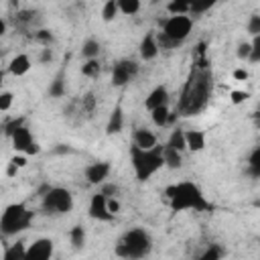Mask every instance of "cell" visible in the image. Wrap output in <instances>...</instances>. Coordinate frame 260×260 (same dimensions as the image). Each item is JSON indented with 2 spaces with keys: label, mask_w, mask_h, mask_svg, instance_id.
Segmentation results:
<instances>
[{
  "label": "cell",
  "mask_w": 260,
  "mask_h": 260,
  "mask_svg": "<svg viewBox=\"0 0 260 260\" xmlns=\"http://www.w3.org/2000/svg\"><path fill=\"white\" fill-rule=\"evenodd\" d=\"M211 89H213V73H211V69L193 65V69H191V73L187 77V83L183 87L181 100L177 104V114H181V116L199 114L207 106Z\"/></svg>",
  "instance_id": "6da1fadb"
},
{
  "label": "cell",
  "mask_w": 260,
  "mask_h": 260,
  "mask_svg": "<svg viewBox=\"0 0 260 260\" xmlns=\"http://www.w3.org/2000/svg\"><path fill=\"white\" fill-rule=\"evenodd\" d=\"M165 195L169 197V203H171L173 211H185V209L207 211V209H211V205L205 199V195L201 193V189L195 183H189V181L167 187Z\"/></svg>",
  "instance_id": "7a4b0ae2"
},
{
  "label": "cell",
  "mask_w": 260,
  "mask_h": 260,
  "mask_svg": "<svg viewBox=\"0 0 260 260\" xmlns=\"http://www.w3.org/2000/svg\"><path fill=\"white\" fill-rule=\"evenodd\" d=\"M150 250H152L150 234L142 228H134L118 240V244L114 248V254L118 258H124V260H140V258L148 256Z\"/></svg>",
  "instance_id": "3957f363"
},
{
  "label": "cell",
  "mask_w": 260,
  "mask_h": 260,
  "mask_svg": "<svg viewBox=\"0 0 260 260\" xmlns=\"http://www.w3.org/2000/svg\"><path fill=\"white\" fill-rule=\"evenodd\" d=\"M130 160H132L136 179L138 181H146L158 169L165 167V162H162V146H154V148H148V150H142L138 146H130Z\"/></svg>",
  "instance_id": "277c9868"
},
{
  "label": "cell",
  "mask_w": 260,
  "mask_h": 260,
  "mask_svg": "<svg viewBox=\"0 0 260 260\" xmlns=\"http://www.w3.org/2000/svg\"><path fill=\"white\" fill-rule=\"evenodd\" d=\"M30 221H32V211L24 203H10L0 215V234L16 236L18 232L26 230Z\"/></svg>",
  "instance_id": "5b68a950"
},
{
  "label": "cell",
  "mask_w": 260,
  "mask_h": 260,
  "mask_svg": "<svg viewBox=\"0 0 260 260\" xmlns=\"http://www.w3.org/2000/svg\"><path fill=\"white\" fill-rule=\"evenodd\" d=\"M41 209L47 215H65L73 209V195L65 187H51L41 199Z\"/></svg>",
  "instance_id": "8992f818"
},
{
  "label": "cell",
  "mask_w": 260,
  "mask_h": 260,
  "mask_svg": "<svg viewBox=\"0 0 260 260\" xmlns=\"http://www.w3.org/2000/svg\"><path fill=\"white\" fill-rule=\"evenodd\" d=\"M191 28H193V20L187 16V14H181V16H171L162 22V37H167L171 43L175 45H181L189 35H191Z\"/></svg>",
  "instance_id": "52a82bcc"
},
{
  "label": "cell",
  "mask_w": 260,
  "mask_h": 260,
  "mask_svg": "<svg viewBox=\"0 0 260 260\" xmlns=\"http://www.w3.org/2000/svg\"><path fill=\"white\" fill-rule=\"evenodd\" d=\"M138 73V61L134 59H120L114 63L112 67V83L116 87H122L126 83H130Z\"/></svg>",
  "instance_id": "ba28073f"
},
{
  "label": "cell",
  "mask_w": 260,
  "mask_h": 260,
  "mask_svg": "<svg viewBox=\"0 0 260 260\" xmlns=\"http://www.w3.org/2000/svg\"><path fill=\"white\" fill-rule=\"evenodd\" d=\"M53 256V240L39 238L24 250V260H51Z\"/></svg>",
  "instance_id": "9c48e42d"
},
{
  "label": "cell",
  "mask_w": 260,
  "mask_h": 260,
  "mask_svg": "<svg viewBox=\"0 0 260 260\" xmlns=\"http://www.w3.org/2000/svg\"><path fill=\"white\" fill-rule=\"evenodd\" d=\"M89 217L98 221H112L114 215L108 211V199L102 193H95L89 199Z\"/></svg>",
  "instance_id": "30bf717a"
},
{
  "label": "cell",
  "mask_w": 260,
  "mask_h": 260,
  "mask_svg": "<svg viewBox=\"0 0 260 260\" xmlns=\"http://www.w3.org/2000/svg\"><path fill=\"white\" fill-rule=\"evenodd\" d=\"M83 175H85L87 183H91V185H100V183H104V181L108 179V175H110V162H106V160L91 162V165L85 167Z\"/></svg>",
  "instance_id": "8fae6325"
},
{
  "label": "cell",
  "mask_w": 260,
  "mask_h": 260,
  "mask_svg": "<svg viewBox=\"0 0 260 260\" xmlns=\"http://www.w3.org/2000/svg\"><path fill=\"white\" fill-rule=\"evenodd\" d=\"M169 104V89L165 87V85H156L150 93H148V98L144 100V106L152 112L154 108H160V106H167Z\"/></svg>",
  "instance_id": "7c38bea8"
},
{
  "label": "cell",
  "mask_w": 260,
  "mask_h": 260,
  "mask_svg": "<svg viewBox=\"0 0 260 260\" xmlns=\"http://www.w3.org/2000/svg\"><path fill=\"white\" fill-rule=\"evenodd\" d=\"M138 51H140V57H142L144 61H150V59H154V57L158 55V45H156V39H154L152 32H148V35L140 41Z\"/></svg>",
  "instance_id": "4fadbf2b"
},
{
  "label": "cell",
  "mask_w": 260,
  "mask_h": 260,
  "mask_svg": "<svg viewBox=\"0 0 260 260\" xmlns=\"http://www.w3.org/2000/svg\"><path fill=\"white\" fill-rule=\"evenodd\" d=\"M122 128H124V112H122V106L118 104L114 110H112V114H110V118H108V124H106V134H118V132H122Z\"/></svg>",
  "instance_id": "5bb4252c"
},
{
  "label": "cell",
  "mask_w": 260,
  "mask_h": 260,
  "mask_svg": "<svg viewBox=\"0 0 260 260\" xmlns=\"http://www.w3.org/2000/svg\"><path fill=\"white\" fill-rule=\"evenodd\" d=\"M10 138H12V146H14L16 152H24L28 148V144L32 142V134H30V130L26 126H20Z\"/></svg>",
  "instance_id": "9a60e30c"
},
{
  "label": "cell",
  "mask_w": 260,
  "mask_h": 260,
  "mask_svg": "<svg viewBox=\"0 0 260 260\" xmlns=\"http://www.w3.org/2000/svg\"><path fill=\"white\" fill-rule=\"evenodd\" d=\"M134 146H138L142 150L154 148L156 146V136L146 128H138V130H134Z\"/></svg>",
  "instance_id": "2e32d148"
},
{
  "label": "cell",
  "mask_w": 260,
  "mask_h": 260,
  "mask_svg": "<svg viewBox=\"0 0 260 260\" xmlns=\"http://www.w3.org/2000/svg\"><path fill=\"white\" fill-rule=\"evenodd\" d=\"M185 146L193 152H199L205 148V134L201 130H187L185 132Z\"/></svg>",
  "instance_id": "e0dca14e"
},
{
  "label": "cell",
  "mask_w": 260,
  "mask_h": 260,
  "mask_svg": "<svg viewBox=\"0 0 260 260\" xmlns=\"http://www.w3.org/2000/svg\"><path fill=\"white\" fill-rule=\"evenodd\" d=\"M28 69H30V59H28V55H24V53L12 57V61H10V65H8V71H10L12 75H16V77L28 73Z\"/></svg>",
  "instance_id": "ac0fdd59"
},
{
  "label": "cell",
  "mask_w": 260,
  "mask_h": 260,
  "mask_svg": "<svg viewBox=\"0 0 260 260\" xmlns=\"http://www.w3.org/2000/svg\"><path fill=\"white\" fill-rule=\"evenodd\" d=\"M162 162L169 169H179L183 165V156H181V152H177L175 148H171V146L165 144L162 146Z\"/></svg>",
  "instance_id": "d6986e66"
},
{
  "label": "cell",
  "mask_w": 260,
  "mask_h": 260,
  "mask_svg": "<svg viewBox=\"0 0 260 260\" xmlns=\"http://www.w3.org/2000/svg\"><path fill=\"white\" fill-rule=\"evenodd\" d=\"M49 95L51 98H61V95H65V71L61 69L57 75H55V79L51 81V85H49Z\"/></svg>",
  "instance_id": "ffe728a7"
},
{
  "label": "cell",
  "mask_w": 260,
  "mask_h": 260,
  "mask_svg": "<svg viewBox=\"0 0 260 260\" xmlns=\"http://www.w3.org/2000/svg\"><path fill=\"white\" fill-rule=\"evenodd\" d=\"M167 146L175 148L177 152H183V150H187V146H185V132H183L181 128H175V130L171 132V136H169V142H167Z\"/></svg>",
  "instance_id": "44dd1931"
},
{
  "label": "cell",
  "mask_w": 260,
  "mask_h": 260,
  "mask_svg": "<svg viewBox=\"0 0 260 260\" xmlns=\"http://www.w3.org/2000/svg\"><path fill=\"white\" fill-rule=\"evenodd\" d=\"M248 175L254 179L260 177V146H256L248 156Z\"/></svg>",
  "instance_id": "7402d4cb"
},
{
  "label": "cell",
  "mask_w": 260,
  "mask_h": 260,
  "mask_svg": "<svg viewBox=\"0 0 260 260\" xmlns=\"http://www.w3.org/2000/svg\"><path fill=\"white\" fill-rule=\"evenodd\" d=\"M81 55L89 61V59H98L100 55V41L95 39H87L83 45H81Z\"/></svg>",
  "instance_id": "603a6c76"
},
{
  "label": "cell",
  "mask_w": 260,
  "mask_h": 260,
  "mask_svg": "<svg viewBox=\"0 0 260 260\" xmlns=\"http://www.w3.org/2000/svg\"><path fill=\"white\" fill-rule=\"evenodd\" d=\"M24 250H26L24 242H16V244H12V246L6 248L4 260H24Z\"/></svg>",
  "instance_id": "cb8c5ba5"
},
{
  "label": "cell",
  "mask_w": 260,
  "mask_h": 260,
  "mask_svg": "<svg viewBox=\"0 0 260 260\" xmlns=\"http://www.w3.org/2000/svg\"><path fill=\"white\" fill-rule=\"evenodd\" d=\"M223 254H225L223 246H219V244H211V246H209L199 258H195V260H221Z\"/></svg>",
  "instance_id": "d4e9b609"
},
{
  "label": "cell",
  "mask_w": 260,
  "mask_h": 260,
  "mask_svg": "<svg viewBox=\"0 0 260 260\" xmlns=\"http://www.w3.org/2000/svg\"><path fill=\"white\" fill-rule=\"evenodd\" d=\"M69 238H71V246H73L75 250H79V248H83V244H85V230H83L81 225H73L71 232H69Z\"/></svg>",
  "instance_id": "484cf974"
},
{
  "label": "cell",
  "mask_w": 260,
  "mask_h": 260,
  "mask_svg": "<svg viewBox=\"0 0 260 260\" xmlns=\"http://www.w3.org/2000/svg\"><path fill=\"white\" fill-rule=\"evenodd\" d=\"M140 10V2L138 0H118V12L126 14V16H132Z\"/></svg>",
  "instance_id": "4316f807"
},
{
  "label": "cell",
  "mask_w": 260,
  "mask_h": 260,
  "mask_svg": "<svg viewBox=\"0 0 260 260\" xmlns=\"http://www.w3.org/2000/svg\"><path fill=\"white\" fill-rule=\"evenodd\" d=\"M189 0H173L167 4V10L173 14V16H181V14H187L189 12Z\"/></svg>",
  "instance_id": "83f0119b"
},
{
  "label": "cell",
  "mask_w": 260,
  "mask_h": 260,
  "mask_svg": "<svg viewBox=\"0 0 260 260\" xmlns=\"http://www.w3.org/2000/svg\"><path fill=\"white\" fill-rule=\"evenodd\" d=\"M150 116H152V122H154L156 126H167V122L171 120V112H169V108H167V106L154 108Z\"/></svg>",
  "instance_id": "f1b7e54d"
},
{
  "label": "cell",
  "mask_w": 260,
  "mask_h": 260,
  "mask_svg": "<svg viewBox=\"0 0 260 260\" xmlns=\"http://www.w3.org/2000/svg\"><path fill=\"white\" fill-rule=\"evenodd\" d=\"M118 16V2L116 0H108L106 4H104V8H102V18L106 20V22H110V20H114Z\"/></svg>",
  "instance_id": "f546056e"
},
{
  "label": "cell",
  "mask_w": 260,
  "mask_h": 260,
  "mask_svg": "<svg viewBox=\"0 0 260 260\" xmlns=\"http://www.w3.org/2000/svg\"><path fill=\"white\" fill-rule=\"evenodd\" d=\"M100 71H102V65H100L98 59H89V61L81 67V73H83L85 77H98Z\"/></svg>",
  "instance_id": "4dcf8cb0"
},
{
  "label": "cell",
  "mask_w": 260,
  "mask_h": 260,
  "mask_svg": "<svg viewBox=\"0 0 260 260\" xmlns=\"http://www.w3.org/2000/svg\"><path fill=\"white\" fill-rule=\"evenodd\" d=\"M93 108H95V95L89 91V93H85V95L79 100V114H81V112H83V114H91Z\"/></svg>",
  "instance_id": "1f68e13d"
},
{
  "label": "cell",
  "mask_w": 260,
  "mask_h": 260,
  "mask_svg": "<svg viewBox=\"0 0 260 260\" xmlns=\"http://www.w3.org/2000/svg\"><path fill=\"white\" fill-rule=\"evenodd\" d=\"M250 63H258L260 61V35L252 39L250 43V57H248Z\"/></svg>",
  "instance_id": "d6a6232c"
},
{
  "label": "cell",
  "mask_w": 260,
  "mask_h": 260,
  "mask_svg": "<svg viewBox=\"0 0 260 260\" xmlns=\"http://www.w3.org/2000/svg\"><path fill=\"white\" fill-rule=\"evenodd\" d=\"M213 4H215L213 0H207V2H191V4H189V12H191V14H203V12L209 10Z\"/></svg>",
  "instance_id": "836d02e7"
},
{
  "label": "cell",
  "mask_w": 260,
  "mask_h": 260,
  "mask_svg": "<svg viewBox=\"0 0 260 260\" xmlns=\"http://www.w3.org/2000/svg\"><path fill=\"white\" fill-rule=\"evenodd\" d=\"M32 18H35L32 10H18L14 14V22H18V24H28V22H32Z\"/></svg>",
  "instance_id": "e575fe53"
},
{
  "label": "cell",
  "mask_w": 260,
  "mask_h": 260,
  "mask_svg": "<svg viewBox=\"0 0 260 260\" xmlns=\"http://www.w3.org/2000/svg\"><path fill=\"white\" fill-rule=\"evenodd\" d=\"M20 126H24V118H16V120H10L4 124V134L6 136H12Z\"/></svg>",
  "instance_id": "d590c367"
},
{
  "label": "cell",
  "mask_w": 260,
  "mask_h": 260,
  "mask_svg": "<svg viewBox=\"0 0 260 260\" xmlns=\"http://www.w3.org/2000/svg\"><path fill=\"white\" fill-rule=\"evenodd\" d=\"M248 32L252 37H258L260 35V14H252L250 20H248Z\"/></svg>",
  "instance_id": "8d00e7d4"
},
{
  "label": "cell",
  "mask_w": 260,
  "mask_h": 260,
  "mask_svg": "<svg viewBox=\"0 0 260 260\" xmlns=\"http://www.w3.org/2000/svg\"><path fill=\"white\" fill-rule=\"evenodd\" d=\"M35 39H37V41H41L45 47H49V43L53 41V35H51V30L41 28V30H37V32H35Z\"/></svg>",
  "instance_id": "74e56055"
},
{
  "label": "cell",
  "mask_w": 260,
  "mask_h": 260,
  "mask_svg": "<svg viewBox=\"0 0 260 260\" xmlns=\"http://www.w3.org/2000/svg\"><path fill=\"white\" fill-rule=\"evenodd\" d=\"M12 93L10 91H0V110L2 112H6V110H10V106H12Z\"/></svg>",
  "instance_id": "f35d334b"
},
{
  "label": "cell",
  "mask_w": 260,
  "mask_h": 260,
  "mask_svg": "<svg viewBox=\"0 0 260 260\" xmlns=\"http://www.w3.org/2000/svg\"><path fill=\"white\" fill-rule=\"evenodd\" d=\"M100 193H102L106 199H114V197L118 195V187H116V185H112V183H108V185H104V187H102V191H100Z\"/></svg>",
  "instance_id": "ab89813d"
},
{
  "label": "cell",
  "mask_w": 260,
  "mask_h": 260,
  "mask_svg": "<svg viewBox=\"0 0 260 260\" xmlns=\"http://www.w3.org/2000/svg\"><path fill=\"white\" fill-rule=\"evenodd\" d=\"M236 55H238V59H246L248 61V57H250V43H242V45H238V51H236Z\"/></svg>",
  "instance_id": "60d3db41"
},
{
  "label": "cell",
  "mask_w": 260,
  "mask_h": 260,
  "mask_svg": "<svg viewBox=\"0 0 260 260\" xmlns=\"http://www.w3.org/2000/svg\"><path fill=\"white\" fill-rule=\"evenodd\" d=\"M39 61H41V63L53 61V49H51V47H43V49H41V55H39Z\"/></svg>",
  "instance_id": "b9f144b4"
},
{
  "label": "cell",
  "mask_w": 260,
  "mask_h": 260,
  "mask_svg": "<svg viewBox=\"0 0 260 260\" xmlns=\"http://www.w3.org/2000/svg\"><path fill=\"white\" fill-rule=\"evenodd\" d=\"M108 211L114 215V213H118L120 211V201L114 197V199H108Z\"/></svg>",
  "instance_id": "7bdbcfd3"
},
{
  "label": "cell",
  "mask_w": 260,
  "mask_h": 260,
  "mask_svg": "<svg viewBox=\"0 0 260 260\" xmlns=\"http://www.w3.org/2000/svg\"><path fill=\"white\" fill-rule=\"evenodd\" d=\"M246 98H248L246 91H232V102H234V104H242Z\"/></svg>",
  "instance_id": "ee69618b"
},
{
  "label": "cell",
  "mask_w": 260,
  "mask_h": 260,
  "mask_svg": "<svg viewBox=\"0 0 260 260\" xmlns=\"http://www.w3.org/2000/svg\"><path fill=\"white\" fill-rule=\"evenodd\" d=\"M55 154H67V152H73V148L69 144H57V148H53Z\"/></svg>",
  "instance_id": "f6af8a7d"
},
{
  "label": "cell",
  "mask_w": 260,
  "mask_h": 260,
  "mask_svg": "<svg viewBox=\"0 0 260 260\" xmlns=\"http://www.w3.org/2000/svg\"><path fill=\"white\" fill-rule=\"evenodd\" d=\"M10 162H12L16 169H20V167H24V165H26V158H24V156H20V154H16V156H12V158H10Z\"/></svg>",
  "instance_id": "bcb514c9"
},
{
  "label": "cell",
  "mask_w": 260,
  "mask_h": 260,
  "mask_svg": "<svg viewBox=\"0 0 260 260\" xmlns=\"http://www.w3.org/2000/svg\"><path fill=\"white\" fill-rule=\"evenodd\" d=\"M39 152H41V146H39L37 142H30L28 148L24 150V154H39Z\"/></svg>",
  "instance_id": "7dc6e473"
},
{
  "label": "cell",
  "mask_w": 260,
  "mask_h": 260,
  "mask_svg": "<svg viewBox=\"0 0 260 260\" xmlns=\"http://www.w3.org/2000/svg\"><path fill=\"white\" fill-rule=\"evenodd\" d=\"M234 77H236L238 81H244V79H248V71H246V69H236V71H234Z\"/></svg>",
  "instance_id": "c3c4849f"
},
{
  "label": "cell",
  "mask_w": 260,
  "mask_h": 260,
  "mask_svg": "<svg viewBox=\"0 0 260 260\" xmlns=\"http://www.w3.org/2000/svg\"><path fill=\"white\" fill-rule=\"evenodd\" d=\"M16 171H18V169H16V167H14L12 162H10V165H8V171H6V173H8V177H14V175H16Z\"/></svg>",
  "instance_id": "681fc988"
},
{
  "label": "cell",
  "mask_w": 260,
  "mask_h": 260,
  "mask_svg": "<svg viewBox=\"0 0 260 260\" xmlns=\"http://www.w3.org/2000/svg\"><path fill=\"white\" fill-rule=\"evenodd\" d=\"M6 32V22H4V18H0V35H4Z\"/></svg>",
  "instance_id": "f907efd6"
},
{
  "label": "cell",
  "mask_w": 260,
  "mask_h": 260,
  "mask_svg": "<svg viewBox=\"0 0 260 260\" xmlns=\"http://www.w3.org/2000/svg\"><path fill=\"white\" fill-rule=\"evenodd\" d=\"M2 85H4V75H2V71H0V91H2Z\"/></svg>",
  "instance_id": "816d5d0a"
},
{
  "label": "cell",
  "mask_w": 260,
  "mask_h": 260,
  "mask_svg": "<svg viewBox=\"0 0 260 260\" xmlns=\"http://www.w3.org/2000/svg\"><path fill=\"white\" fill-rule=\"evenodd\" d=\"M0 134H4V124H0Z\"/></svg>",
  "instance_id": "f5cc1de1"
},
{
  "label": "cell",
  "mask_w": 260,
  "mask_h": 260,
  "mask_svg": "<svg viewBox=\"0 0 260 260\" xmlns=\"http://www.w3.org/2000/svg\"><path fill=\"white\" fill-rule=\"evenodd\" d=\"M0 55H2V51H0Z\"/></svg>",
  "instance_id": "db71d44e"
}]
</instances>
